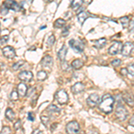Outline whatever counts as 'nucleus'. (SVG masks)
<instances>
[{
  "label": "nucleus",
  "mask_w": 134,
  "mask_h": 134,
  "mask_svg": "<svg viewBox=\"0 0 134 134\" xmlns=\"http://www.w3.org/2000/svg\"><path fill=\"white\" fill-rule=\"evenodd\" d=\"M114 99L110 94H105L102 97L101 101H99V109L105 114H110L114 109Z\"/></svg>",
  "instance_id": "f257e3e1"
},
{
  "label": "nucleus",
  "mask_w": 134,
  "mask_h": 134,
  "mask_svg": "<svg viewBox=\"0 0 134 134\" xmlns=\"http://www.w3.org/2000/svg\"><path fill=\"white\" fill-rule=\"evenodd\" d=\"M55 98L60 105H64V104H66L69 100L68 94H67V92L64 90H58L57 92H55Z\"/></svg>",
  "instance_id": "f03ea898"
},
{
  "label": "nucleus",
  "mask_w": 134,
  "mask_h": 134,
  "mask_svg": "<svg viewBox=\"0 0 134 134\" xmlns=\"http://www.w3.org/2000/svg\"><path fill=\"white\" fill-rule=\"evenodd\" d=\"M115 115H116V117H117V119H119L120 121H124L125 119L127 118V116H128L127 109L125 108L121 103H118L117 107H116Z\"/></svg>",
  "instance_id": "7ed1b4c3"
},
{
  "label": "nucleus",
  "mask_w": 134,
  "mask_h": 134,
  "mask_svg": "<svg viewBox=\"0 0 134 134\" xmlns=\"http://www.w3.org/2000/svg\"><path fill=\"white\" fill-rule=\"evenodd\" d=\"M4 5L7 8L8 10H13L14 12H20L23 9V6L19 5L17 2L14 1V0H5L4 2Z\"/></svg>",
  "instance_id": "20e7f679"
},
{
  "label": "nucleus",
  "mask_w": 134,
  "mask_h": 134,
  "mask_svg": "<svg viewBox=\"0 0 134 134\" xmlns=\"http://www.w3.org/2000/svg\"><path fill=\"white\" fill-rule=\"evenodd\" d=\"M69 45L77 53H81L84 50V43L82 41H81V40H71L69 41Z\"/></svg>",
  "instance_id": "39448f33"
},
{
  "label": "nucleus",
  "mask_w": 134,
  "mask_h": 134,
  "mask_svg": "<svg viewBox=\"0 0 134 134\" xmlns=\"http://www.w3.org/2000/svg\"><path fill=\"white\" fill-rule=\"evenodd\" d=\"M80 131V124L76 121H72L66 125V132L67 133H78Z\"/></svg>",
  "instance_id": "423d86ee"
},
{
  "label": "nucleus",
  "mask_w": 134,
  "mask_h": 134,
  "mask_svg": "<svg viewBox=\"0 0 134 134\" xmlns=\"http://www.w3.org/2000/svg\"><path fill=\"white\" fill-rule=\"evenodd\" d=\"M133 48H134V44L132 42L128 41V42L124 43V45H122L121 53H122V55H124V57H129L131 54V52H132Z\"/></svg>",
  "instance_id": "0eeeda50"
},
{
  "label": "nucleus",
  "mask_w": 134,
  "mask_h": 134,
  "mask_svg": "<svg viewBox=\"0 0 134 134\" xmlns=\"http://www.w3.org/2000/svg\"><path fill=\"white\" fill-rule=\"evenodd\" d=\"M122 42L120 41H115L112 45L111 47H109L108 49V53L110 55H117L118 53H120L122 51Z\"/></svg>",
  "instance_id": "6e6552de"
},
{
  "label": "nucleus",
  "mask_w": 134,
  "mask_h": 134,
  "mask_svg": "<svg viewBox=\"0 0 134 134\" xmlns=\"http://www.w3.org/2000/svg\"><path fill=\"white\" fill-rule=\"evenodd\" d=\"M99 101H100V98H99V96L98 94H96V93L91 94L87 99L88 105L91 107H95L97 105H98Z\"/></svg>",
  "instance_id": "1a4fd4ad"
},
{
  "label": "nucleus",
  "mask_w": 134,
  "mask_h": 134,
  "mask_svg": "<svg viewBox=\"0 0 134 134\" xmlns=\"http://www.w3.org/2000/svg\"><path fill=\"white\" fill-rule=\"evenodd\" d=\"M2 51H3V55H5L6 58H8V59H12V58H14L15 57V50H14V47L11 46L5 47L2 49Z\"/></svg>",
  "instance_id": "9d476101"
},
{
  "label": "nucleus",
  "mask_w": 134,
  "mask_h": 134,
  "mask_svg": "<svg viewBox=\"0 0 134 134\" xmlns=\"http://www.w3.org/2000/svg\"><path fill=\"white\" fill-rule=\"evenodd\" d=\"M54 64V60L53 57H50V55H46V57H43V59L41 60V65L44 67V68H47L50 69L52 68Z\"/></svg>",
  "instance_id": "9b49d317"
},
{
  "label": "nucleus",
  "mask_w": 134,
  "mask_h": 134,
  "mask_svg": "<svg viewBox=\"0 0 134 134\" xmlns=\"http://www.w3.org/2000/svg\"><path fill=\"white\" fill-rule=\"evenodd\" d=\"M33 78V74L30 71H23L19 73V79L23 81H31Z\"/></svg>",
  "instance_id": "f8f14e48"
},
{
  "label": "nucleus",
  "mask_w": 134,
  "mask_h": 134,
  "mask_svg": "<svg viewBox=\"0 0 134 134\" xmlns=\"http://www.w3.org/2000/svg\"><path fill=\"white\" fill-rule=\"evenodd\" d=\"M85 88V85L81 82H77L75 83L74 85L72 87V91L74 93V94H79V93H81Z\"/></svg>",
  "instance_id": "ddd939ff"
},
{
  "label": "nucleus",
  "mask_w": 134,
  "mask_h": 134,
  "mask_svg": "<svg viewBox=\"0 0 134 134\" xmlns=\"http://www.w3.org/2000/svg\"><path fill=\"white\" fill-rule=\"evenodd\" d=\"M17 91L19 93V96L21 97H25L26 94H27L28 88L27 86H26L25 83H20L18 85V88H17Z\"/></svg>",
  "instance_id": "4468645a"
},
{
  "label": "nucleus",
  "mask_w": 134,
  "mask_h": 134,
  "mask_svg": "<svg viewBox=\"0 0 134 134\" xmlns=\"http://www.w3.org/2000/svg\"><path fill=\"white\" fill-rule=\"evenodd\" d=\"M66 53H67V47H66L65 45H64V46L62 47V48L60 49V50L58 51V53H57L58 58H59V60L61 62H64V59H65Z\"/></svg>",
  "instance_id": "2eb2a0df"
},
{
  "label": "nucleus",
  "mask_w": 134,
  "mask_h": 134,
  "mask_svg": "<svg viewBox=\"0 0 134 134\" xmlns=\"http://www.w3.org/2000/svg\"><path fill=\"white\" fill-rule=\"evenodd\" d=\"M88 17V13L83 11V12H81L79 14H78L77 20H78V21H79L80 23H81V24H83V23L87 20Z\"/></svg>",
  "instance_id": "dca6fc26"
},
{
  "label": "nucleus",
  "mask_w": 134,
  "mask_h": 134,
  "mask_svg": "<svg viewBox=\"0 0 134 134\" xmlns=\"http://www.w3.org/2000/svg\"><path fill=\"white\" fill-rule=\"evenodd\" d=\"M124 100L125 101V103L130 105L131 107H133L134 105V98H132L130 93H124Z\"/></svg>",
  "instance_id": "f3484780"
},
{
  "label": "nucleus",
  "mask_w": 134,
  "mask_h": 134,
  "mask_svg": "<svg viewBox=\"0 0 134 134\" xmlns=\"http://www.w3.org/2000/svg\"><path fill=\"white\" fill-rule=\"evenodd\" d=\"M47 111L50 114H58L60 113V108H58L57 105H50L47 107Z\"/></svg>",
  "instance_id": "a211bd4d"
},
{
  "label": "nucleus",
  "mask_w": 134,
  "mask_h": 134,
  "mask_svg": "<svg viewBox=\"0 0 134 134\" xmlns=\"http://www.w3.org/2000/svg\"><path fill=\"white\" fill-rule=\"evenodd\" d=\"M105 44H107V38H102L97 40V41L94 43V46L95 47H97V48H102V47L105 46Z\"/></svg>",
  "instance_id": "6ab92c4d"
},
{
  "label": "nucleus",
  "mask_w": 134,
  "mask_h": 134,
  "mask_svg": "<svg viewBox=\"0 0 134 134\" xmlns=\"http://www.w3.org/2000/svg\"><path fill=\"white\" fill-rule=\"evenodd\" d=\"M14 116H15V114H14V112L13 111V109L11 108H7L5 111V117L8 119V120L10 121V122H12V121L14 120Z\"/></svg>",
  "instance_id": "aec40b11"
},
{
  "label": "nucleus",
  "mask_w": 134,
  "mask_h": 134,
  "mask_svg": "<svg viewBox=\"0 0 134 134\" xmlns=\"http://www.w3.org/2000/svg\"><path fill=\"white\" fill-rule=\"evenodd\" d=\"M82 66H83V62L80 59H75L74 61L72 63V67L74 69H76V70L81 68Z\"/></svg>",
  "instance_id": "412c9836"
},
{
  "label": "nucleus",
  "mask_w": 134,
  "mask_h": 134,
  "mask_svg": "<svg viewBox=\"0 0 134 134\" xmlns=\"http://www.w3.org/2000/svg\"><path fill=\"white\" fill-rule=\"evenodd\" d=\"M84 0H72V2H71V7L73 8V9H76V8L81 6Z\"/></svg>",
  "instance_id": "4be33fe9"
},
{
  "label": "nucleus",
  "mask_w": 134,
  "mask_h": 134,
  "mask_svg": "<svg viewBox=\"0 0 134 134\" xmlns=\"http://www.w3.org/2000/svg\"><path fill=\"white\" fill-rule=\"evenodd\" d=\"M65 25V21L64 19H57V21L54 23V26L55 28H63Z\"/></svg>",
  "instance_id": "5701e85b"
},
{
  "label": "nucleus",
  "mask_w": 134,
  "mask_h": 134,
  "mask_svg": "<svg viewBox=\"0 0 134 134\" xmlns=\"http://www.w3.org/2000/svg\"><path fill=\"white\" fill-rule=\"evenodd\" d=\"M37 78H38V81H45L47 78V74L44 71H40V72H38V74H37Z\"/></svg>",
  "instance_id": "b1692460"
},
{
  "label": "nucleus",
  "mask_w": 134,
  "mask_h": 134,
  "mask_svg": "<svg viewBox=\"0 0 134 134\" xmlns=\"http://www.w3.org/2000/svg\"><path fill=\"white\" fill-rule=\"evenodd\" d=\"M120 21L124 28H127L129 26V23H130V19H129L128 16H124L120 19Z\"/></svg>",
  "instance_id": "393cba45"
},
{
  "label": "nucleus",
  "mask_w": 134,
  "mask_h": 134,
  "mask_svg": "<svg viewBox=\"0 0 134 134\" xmlns=\"http://www.w3.org/2000/svg\"><path fill=\"white\" fill-rule=\"evenodd\" d=\"M55 36H54V35H50V36H49V38H47V47H52L54 44H55Z\"/></svg>",
  "instance_id": "a878e982"
},
{
  "label": "nucleus",
  "mask_w": 134,
  "mask_h": 134,
  "mask_svg": "<svg viewBox=\"0 0 134 134\" xmlns=\"http://www.w3.org/2000/svg\"><path fill=\"white\" fill-rule=\"evenodd\" d=\"M10 98L11 99H12L13 101H16V100H18V98H19V93L17 90H13L12 93H11V96H10Z\"/></svg>",
  "instance_id": "bb28decb"
},
{
  "label": "nucleus",
  "mask_w": 134,
  "mask_h": 134,
  "mask_svg": "<svg viewBox=\"0 0 134 134\" xmlns=\"http://www.w3.org/2000/svg\"><path fill=\"white\" fill-rule=\"evenodd\" d=\"M24 64V62L23 61H18V62H16L15 64L13 65V70H14V71H17V70H19V69L21 68V66Z\"/></svg>",
  "instance_id": "cd10ccee"
},
{
  "label": "nucleus",
  "mask_w": 134,
  "mask_h": 134,
  "mask_svg": "<svg viewBox=\"0 0 134 134\" xmlns=\"http://www.w3.org/2000/svg\"><path fill=\"white\" fill-rule=\"evenodd\" d=\"M8 40H9V36L8 35H5V36H3L0 38V45H5L6 43L8 42Z\"/></svg>",
  "instance_id": "c85d7f7f"
},
{
  "label": "nucleus",
  "mask_w": 134,
  "mask_h": 134,
  "mask_svg": "<svg viewBox=\"0 0 134 134\" xmlns=\"http://www.w3.org/2000/svg\"><path fill=\"white\" fill-rule=\"evenodd\" d=\"M41 122H42V124H44V125H47L48 124V122H49V117L48 116H46V115H41Z\"/></svg>",
  "instance_id": "c756f323"
},
{
  "label": "nucleus",
  "mask_w": 134,
  "mask_h": 134,
  "mask_svg": "<svg viewBox=\"0 0 134 134\" xmlns=\"http://www.w3.org/2000/svg\"><path fill=\"white\" fill-rule=\"evenodd\" d=\"M127 71H128V73H130V74H131L132 76H134V64H130V65L128 66V68H127Z\"/></svg>",
  "instance_id": "7c9ffc66"
},
{
  "label": "nucleus",
  "mask_w": 134,
  "mask_h": 134,
  "mask_svg": "<svg viewBox=\"0 0 134 134\" xmlns=\"http://www.w3.org/2000/svg\"><path fill=\"white\" fill-rule=\"evenodd\" d=\"M112 65H113L114 67H117L119 65H121V64H122V61H121L120 59H114L113 60V61L111 62Z\"/></svg>",
  "instance_id": "2f4dec72"
},
{
  "label": "nucleus",
  "mask_w": 134,
  "mask_h": 134,
  "mask_svg": "<svg viewBox=\"0 0 134 134\" xmlns=\"http://www.w3.org/2000/svg\"><path fill=\"white\" fill-rule=\"evenodd\" d=\"M11 132H12V131H11V129H10L8 126H4V127H3V129H2V131H1V133H2V134L11 133Z\"/></svg>",
  "instance_id": "473e14b6"
},
{
  "label": "nucleus",
  "mask_w": 134,
  "mask_h": 134,
  "mask_svg": "<svg viewBox=\"0 0 134 134\" xmlns=\"http://www.w3.org/2000/svg\"><path fill=\"white\" fill-rule=\"evenodd\" d=\"M8 11H9V10H8L7 8H6L5 6L3 5V6H2V8L0 9V14H1L2 15H5V14H7Z\"/></svg>",
  "instance_id": "72a5a7b5"
},
{
  "label": "nucleus",
  "mask_w": 134,
  "mask_h": 134,
  "mask_svg": "<svg viewBox=\"0 0 134 134\" xmlns=\"http://www.w3.org/2000/svg\"><path fill=\"white\" fill-rule=\"evenodd\" d=\"M129 31H130V32H131V33H134V19L131 21V23H130Z\"/></svg>",
  "instance_id": "f704fd0d"
},
{
  "label": "nucleus",
  "mask_w": 134,
  "mask_h": 134,
  "mask_svg": "<svg viewBox=\"0 0 134 134\" xmlns=\"http://www.w3.org/2000/svg\"><path fill=\"white\" fill-rule=\"evenodd\" d=\"M21 121L20 120H18L17 122L14 124V130L15 131H17V130H19L21 128Z\"/></svg>",
  "instance_id": "c9c22d12"
},
{
  "label": "nucleus",
  "mask_w": 134,
  "mask_h": 134,
  "mask_svg": "<svg viewBox=\"0 0 134 134\" xmlns=\"http://www.w3.org/2000/svg\"><path fill=\"white\" fill-rule=\"evenodd\" d=\"M28 120L31 121V122H33L34 121V115L32 112H29V113H28Z\"/></svg>",
  "instance_id": "e433bc0d"
},
{
  "label": "nucleus",
  "mask_w": 134,
  "mask_h": 134,
  "mask_svg": "<svg viewBox=\"0 0 134 134\" xmlns=\"http://www.w3.org/2000/svg\"><path fill=\"white\" fill-rule=\"evenodd\" d=\"M69 29H70V27H69V26H67V27H65V29H64V31H63V34H62V35L64 36V37L68 36V34H69Z\"/></svg>",
  "instance_id": "4c0bfd02"
},
{
  "label": "nucleus",
  "mask_w": 134,
  "mask_h": 134,
  "mask_svg": "<svg viewBox=\"0 0 134 134\" xmlns=\"http://www.w3.org/2000/svg\"><path fill=\"white\" fill-rule=\"evenodd\" d=\"M121 73H122V75H124V76H126L127 73H128V71H127L126 68H124L121 70Z\"/></svg>",
  "instance_id": "58836bf2"
},
{
  "label": "nucleus",
  "mask_w": 134,
  "mask_h": 134,
  "mask_svg": "<svg viewBox=\"0 0 134 134\" xmlns=\"http://www.w3.org/2000/svg\"><path fill=\"white\" fill-rule=\"evenodd\" d=\"M129 124L131 125V126H133V127H134V114L132 115V117H131V119H130V121H129Z\"/></svg>",
  "instance_id": "ea45409f"
},
{
  "label": "nucleus",
  "mask_w": 134,
  "mask_h": 134,
  "mask_svg": "<svg viewBox=\"0 0 134 134\" xmlns=\"http://www.w3.org/2000/svg\"><path fill=\"white\" fill-rule=\"evenodd\" d=\"M52 126H53V127H52V128H51V131H54V129H55V127H57V124H53V125H52Z\"/></svg>",
  "instance_id": "a19ab883"
},
{
  "label": "nucleus",
  "mask_w": 134,
  "mask_h": 134,
  "mask_svg": "<svg viewBox=\"0 0 134 134\" xmlns=\"http://www.w3.org/2000/svg\"><path fill=\"white\" fill-rule=\"evenodd\" d=\"M46 2H47V3H50V2H53L54 0H45Z\"/></svg>",
  "instance_id": "79ce46f5"
},
{
  "label": "nucleus",
  "mask_w": 134,
  "mask_h": 134,
  "mask_svg": "<svg viewBox=\"0 0 134 134\" xmlns=\"http://www.w3.org/2000/svg\"><path fill=\"white\" fill-rule=\"evenodd\" d=\"M0 33H1V24H0Z\"/></svg>",
  "instance_id": "37998d69"
},
{
  "label": "nucleus",
  "mask_w": 134,
  "mask_h": 134,
  "mask_svg": "<svg viewBox=\"0 0 134 134\" xmlns=\"http://www.w3.org/2000/svg\"><path fill=\"white\" fill-rule=\"evenodd\" d=\"M29 1H30V2H32V1H33V0H29Z\"/></svg>",
  "instance_id": "c03bdc74"
},
{
  "label": "nucleus",
  "mask_w": 134,
  "mask_h": 134,
  "mask_svg": "<svg viewBox=\"0 0 134 134\" xmlns=\"http://www.w3.org/2000/svg\"><path fill=\"white\" fill-rule=\"evenodd\" d=\"M132 83H133V85H134V81H133V82H132Z\"/></svg>",
  "instance_id": "a18cd8bd"
}]
</instances>
